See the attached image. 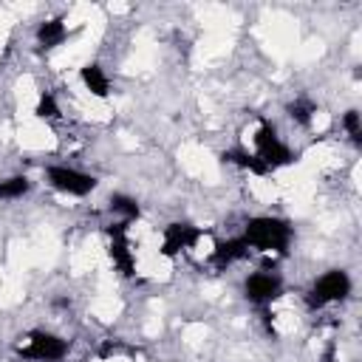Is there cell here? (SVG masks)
<instances>
[{"mask_svg":"<svg viewBox=\"0 0 362 362\" xmlns=\"http://www.w3.org/2000/svg\"><path fill=\"white\" fill-rule=\"evenodd\" d=\"M243 240L246 246L257 249V252H277V255H286L288 252V243H291V226L280 218H269V215H260V218H252L243 229Z\"/></svg>","mask_w":362,"mask_h":362,"instance_id":"obj_1","label":"cell"},{"mask_svg":"<svg viewBox=\"0 0 362 362\" xmlns=\"http://www.w3.org/2000/svg\"><path fill=\"white\" fill-rule=\"evenodd\" d=\"M348 294H351V277H348V272L331 269V272H325L320 280H314V286H311L305 303H308V308H322V305H328V303L345 300Z\"/></svg>","mask_w":362,"mask_h":362,"instance_id":"obj_2","label":"cell"},{"mask_svg":"<svg viewBox=\"0 0 362 362\" xmlns=\"http://www.w3.org/2000/svg\"><path fill=\"white\" fill-rule=\"evenodd\" d=\"M255 156H257L269 170L294 164V153L280 141L277 130H274L269 122H260V127H257V133H255Z\"/></svg>","mask_w":362,"mask_h":362,"instance_id":"obj_3","label":"cell"},{"mask_svg":"<svg viewBox=\"0 0 362 362\" xmlns=\"http://www.w3.org/2000/svg\"><path fill=\"white\" fill-rule=\"evenodd\" d=\"M20 359H31V362H59L68 354V342L45 334V331H31L28 334V345L17 351Z\"/></svg>","mask_w":362,"mask_h":362,"instance_id":"obj_4","label":"cell"},{"mask_svg":"<svg viewBox=\"0 0 362 362\" xmlns=\"http://www.w3.org/2000/svg\"><path fill=\"white\" fill-rule=\"evenodd\" d=\"M45 178H48V184H51L54 189H59V192H65V195H76V198L93 192L96 184H99L93 175L79 173V170H74V167H48V170H45Z\"/></svg>","mask_w":362,"mask_h":362,"instance_id":"obj_5","label":"cell"},{"mask_svg":"<svg viewBox=\"0 0 362 362\" xmlns=\"http://www.w3.org/2000/svg\"><path fill=\"white\" fill-rule=\"evenodd\" d=\"M201 235H204V232H201L198 226H192V223H187V221H175V223L164 226L161 255H164V257H175L178 252L192 249V246H195V240H198Z\"/></svg>","mask_w":362,"mask_h":362,"instance_id":"obj_6","label":"cell"},{"mask_svg":"<svg viewBox=\"0 0 362 362\" xmlns=\"http://www.w3.org/2000/svg\"><path fill=\"white\" fill-rule=\"evenodd\" d=\"M105 232H107V238H110V260H113V266H116L124 277H130L133 269H136V263H133V252H130V240H127V223H124V221L110 223Z\"/></svg>","mask_w":362,"mask_h":362,"instance_id":"obj_7","label":"cell"},{"mask_svg":"<svg viewBox=\"0 0 362 362\" xmlns=\"http://www.w3.org/2000/svg\"><path fill=\"white\" fill-rule=\"evenodd\" d=\"M243 291H246V300H249V303L266 305V303H272V300L280 297L283 280H280L277 274H269V272H255V274L246 277Z\"/></svg>","mask_w":362,"mask_h":362,"instance_id":"obj_8","label":"cell"},{"mask_svg":"<svg viewBox=\"0 0 362 362\" xmlns=\"http://www.w3.org/2000/svg\"><path fill=\"white\" fill-rule=\"evenodd\" d=\"M246 255H249L246 240H243V238H229V240L215 243V249H212V263H215L218 269H226V266H232L235 260H243Z\"/></svg>","mask_w":362,"mask_h":362,"instance_id":"obj_9","label":"cell"},{"mask_svg":"<svg viewBox=\"0 0 362 362\" xmlns=\"http://www.w3.org/2000/svg\"><path fill=\"white\" fill-rule=\"evenodd\" d=\"M65 37H68V28H65V23H62L59 17L45 20V23L37 28V42H40V48H42V51L57 48V45H59Z\"/></svg>","mask_w":362,"mask_h":362,"instance_id":"obj_10","label":"cell"},{"mask_svg":"<svg viewBox=\"0 0 362 362\" xmlns=\"http://www.w3.org/2000/svg\"><path fill=\"white\" fill-rule=\"evenodd\" d=\"M79 76H82V82H85V88L93 93V96H99V99H105L107 93H110V79L105 76V71L96 65V62H90V65H85L82 71H79Z\"/></svg>","mask_w":362,"mask_h":362,"instance_id":"obj_11","label":"cell"},{"mask_svg":"<svg viewBox=\"0 0 362 362\" xmlns=\"http://www.w3.org/2000/svg\"><path fill=\"white\" fill-rule=\"evenodd\" d=\"M223 161H229V164H238V167H243V170H249V173H255V175H269L272 170L255 156V153H246V150H240V147H235V150H226L223 156H221Z\"/></svg>","mask_w":362,"mask_h":362,"instance_id":"obj_12","label":"cell"},{"mask_svg":"<svg viewBox=\"0 0 362 362\" xmlns=\"http://www.w3.org/2000/svg\"><path fill=\"white\" fill-rule=\"evenodd\" d=\"M110 209H113V212H119V215L124 218V223H127V221H136V218L141 215V209H139L136 198H130V195H122V192L110 195Z\"/></svg>","mask_w":362,"mask_h":362,"instance_id":"obj_13","label":"cell"},{"mask_svg":"<svg viewBox=\"0 0 362 362\" xmlns=\"http://www.w3.org/2000/svg\"><path fill=\"white\" fill-rule=\"evenodd\" d=\"M31 189V181L25 175H11L0 181V198H23Z\"/></svg>","mask_w":362,"mask_h":362,"instance_id":"obj_14","label":"cell"},{"mask_svg":"<svg viewBox=\"0 0 362 362\" xmlns=\"http://www.w3.org/2000/svg\"><path fill=\"white\" fill-rule=\"evenodd\" d=\"M286 110H288V116H291L297 124H303V127H308V124H311V116H314V105H311V102L297 99V102H291Z\"/></svg>","mask_w":362,"mask_h":362,"instance_id":"obj_15","label":"cell"},{"mask_svg":"<svg viewBox=\"0 0 362 362\" xmlns=\"http://www.w3.org/2000/svg\"><path fill=\"white\" fill-rule=\"evenodd\" d=\"M34 113H37L40 119H59V116H62V113H59V105H57V99H54V93H42Z\"/></svg>","mask_w":362,"mask_h":362,"instance_id":"obj_16","label":"cell"},{"mask_svg":"<svg viewBox=\"0 0 362 362\" xmlns=\"http://www.w3.org/2000/svg\"><path fill=\"white\" fill-rule=\"evenodd\" d=\"M342 127L348 130L351 141L359 147V144H362V122H359V110H348V113L342 116Z\"/></svg>","mask_w":362,"mask_h":362,"instance_id":"obj_17","label":"cell"}]
</instances>
